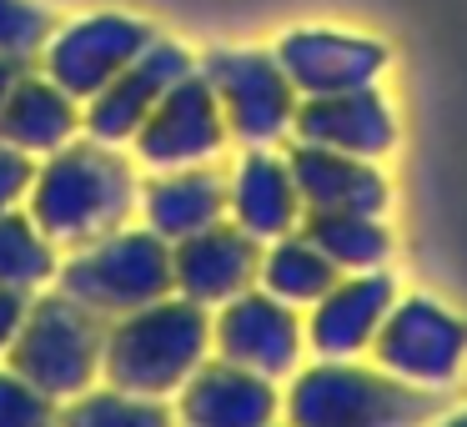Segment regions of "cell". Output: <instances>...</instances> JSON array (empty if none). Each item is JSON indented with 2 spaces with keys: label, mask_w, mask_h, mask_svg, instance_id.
<instances>
[{
  "label": "cell",
  "mask_w": 467,
  "mask_h": 427,
  "mask_svg": "<svg viewBox=\"0 0 467 427\" xmlns=\"http://www.w3.org/2000/svg\"><path fill=\"white\" fill-rule=\"evenodd\" d=\"M452 397L412 387L382 367L327 362L296 387V427H427Z\"/></svg>",
  "instance_id": "6da1fadb"
},
{
  "label": "cell",
  "mask_w": 467,
  "mask_h": 427,
  "mask_svg": "<svg viewBox=\"0 0 467 427\" xmlns=\"http://www.w3.org/2000/svg\"><path fill=\"white\" fill-rule=\"evenodd\" d=\"M372 357L402 382L447 392L467 367V322L432 297H402L377 327Z\"/></svg>",
  "instance_id": "7a4b0ae2"
},
{
  "label": "cell",
  "mask_w": 467,
  "mask_h": 427,
  "mask_svg": "<svg viewBox=\"0 0 467 427\" xmlns=\"http://www.w3.org/2000/svg\"><path fill=\"white\" fill-rule=\"evenodd\" d=\"M196 71L216 91L226 116V136L246 146H272L292 131L296 116V86L286 81L282 61L272 51H212Z\"/></svg>",
  "instance_id": "3957f363"
},
{
  "label": "cell",
  "mask_w": 467,
  "mask_h": 427,
  "mask_svg": "<svg viewBox=\"0 0 467 427\" xmlns=\"http://www.w3.org/2000/svg\"><path fill=\"white\" fill-rule=\"evenodd\" d=\"M151 41H156V31L141 16L96 11V16H76V21L56 26L51 41L41 46V66L66 96H96Z\"/></svg>",
  "instance_id": "277c9868"
},
{
  "label": "cell",
  "mask_w": 467,
  "mask_h": 427,
  "mask_svg": "<svg viewBox=\"0 0 467 427\" xmlns=\"http://www.w3.org/2000/svg\"><path fill=\"white\" fill-rule=\"evenodd\" d=\"M136 141H141V156L156 166H192V161H206L212 151H222L226 116L216 91L206 86V76L202 71L182 76L141 121Z\"/></svg>",
  "instance_id": "5b68a950"
},
{
  "label": "cell",
  "mask_w": 467,
  "mask_h": 427,
  "mask_svg": "<svg viewBox=\"0 0 467 427\" xmlns=\"http://www.w3.org/2000/svg\"><path fill=\"white\" fill-rule=\"evenodd\" d=\"M292 131L302 146H327V151L377 161L397 146V116L377 86H357V91H332V96H302Z\"/></svg>",
  "instance_id": "8992f818"
},
{
  "label": "cell",
  "mask_w": 467,
  "mask_h": 427,
  "mask_svg": "<svg viewBox=\"0 0 467 427\" xmlns=\"http://www.w3.org/2000/svg\"><path fill=\"white\" fill-rule=\"evenodd\" d=\"M272 56L282 61L296 96L357 91V86H377V76L387 71V46L347 31H286Z\"/></svg>",
  "instance_id": "52a82bcc"
},
{
  "label": "cell",
  "mask_w": 467,
  "mask_h": 427,
  "mask_svg": "<svg viewBox=\"0 0 467 427\" xmlns=\"http://www.w3.org/2000/svg\"><path fill=\"white\" fill-rule=\"evenodd\" d=\"M192 71H196V61L186 56V46L156 36V41L146 46V51L136 56L116 81H106L101 91L91 96V116H86V121H91V131L106 136V141H116V136H136L141 121L156 111V101H161V96Z\"/></svg>",
  "instance_id": "ba28073f"
},
{
  "label": "cell",
  "mask_w": 467,
  "mask_h": 427,
  "mask_svg": "<svg viewBox=\"0 0 467 427\" xmlns=\"http://www.w3.org/2000/svg\"><path fill=\"white\" fill-rule=\"evenodd\" d=\"M397 302V282L387 272H347L317 297L312 312V342L322 357L347 362L357 352H372L377 327L387 322Z\"/></svg>",
  "instance_id": "9c48e42d"
},
{
  "label": "cell",
  "mask_w": 467,
  "mask_h": 427,
  "mask_svg": "<svg viewBox=\"0 0 467 427\" xmlns=\"http://www.w3.org/2000/svg\"><path fill=\"white\" fill-rule=\"evenodd\" d=\"M292 182L302 192V212H367L382 216L392 202V186L377 172V161L347 151H327V146H302L286 156Z\"/></svg>",
  "instance_id": "30bf717a"
},
{
  "label": "cell",
  "mask_w": 467,
  "mask_h": 427,
  "mask_svg": "<svg viewBox=\"0 0 467 427\" xmlns=\"http://www.w3.org/2000/svg\"><path fill=\"white\" fill-rule=\"evenodd\" d=\"M232 206H236V222H242L246 236H286L292 222L302 216V192H296V182H292V166H286L282 156L256 146V151L236 166Z\"/></svg>",
  "instance_id": "8fae6325"
},
{
  "label": "cell",
  "mask_w": 467,
  "mask_h": 427,
  "mask_svg": "<svg viewBox=\"0 0 467 427\" xmlns=\"http://www.w3.org/2000/svg\"><path fill=\"white\" fill-rule=\"evenodd\" d=\"M76 96H66L51 76H21L0 111V136L16 146H61L76 126Z\"/></svg>",
  "instance_id": "7c38bea8"
},
{
  "label": "cell",
  "mask_w": 467,
  "mask_h": 427,
  "mask_svg": "<svg viewBox=\"0 0 467 427\" xmlns=\"http://www.w3.org/2000/svg\"><path fill=\"white\" fill-rule=\"evenodd\" d=\"M306 236L322 246V256L337 272H382V262L392 256V232L382 226V216L367 212H312L306 216Z\"/></svg>",
  "instance_id": "4fadbf2b"
},
{
  "label": "cell",
  "mask_w": 467,
  "mask_h": 427,
  "mask_svg": "<svg viewBox=\"0 0 467 427\" xmlns=\"http://www.w3.org/2000/svg\"><path fill=\"white\" fill-rule=\"evenodd\" d=\"M226 337L236 342V352H242L246 362L266 367V372H282L296 357V322H292V312L276 307V302H242L232 317V327H226Z\"/></svg>",
  "instance_id": "5bb4252c"
},
{
  "label": "cell",
  "mask_w": 467,
  "mask_h": 427,
  "mask_svg": "<svg viewBox=\"0 0 467 427\" xmlns=\"http://www.w3.org/2000/svg\"><path fill=\"white\" fill-rule=\"evenodd\" d=\"M337 276L342 272L327 262L312 236H286V242H276L272 256H266V286H272L276 297H286V302H317Z\"/></svg>",
  "instance_id": "9a60e30c"
},
{
  "label": "cell",
  "mask_w": 467,
  "mask_h": 427,
  "mask_svg": "<svg viewBox=\"0 0 467 427\" xmlns=\"http://www.w3.org/2000/svg\"><path fill=\"white\" fill-rule=\"evenodd\" d=\"M252 236L242 232H212L206 226L202 236L192 242V252H186V266H192L196 286L202 292H232V286H242L246 276H252Z\"/></svg>",
  "instance_id": "2e32d148"
},
{
  "label": "cell",
  "mask_w": 467,
  "mask_h": 427,
  "mask_svg": "<svg viewBox=\"0 0 467 427\" xmlns=\"http://www.w3.org/2000/svg\"><path fill=\"white\" fill-rule=\"evenodd\" d=\"M151 202H156V216H161L171 232H206V226L216 222V212H222L226 192H222L216 176L186 172V176H166Z\"/></svg>",
  "instance_id": "e0dca14e"
},
{
  "label": "cell",
  "mask_w": 467,
  "mask_h": 427,
  "mask_svg": "<svg viewBox=\"0 0 467 427\" xmlns=\"http://www.w3.org/2000/svg\"><path fill=\"white\" fill-rule=\"evenodd\" d=\"M51 31H56V16L46 5H36V0H0V56L31 61L51 41Z\"/></svg>",
  "instance_id": "ac0fdd59"
},
{
  "label": "cell",
  "mask_w": 467,
  "mask_h": 427,
  "mask_svg": "<svg viewBox=\"0 0 467 427\" xmlns=\"http://www.w3.org/2000/svg\"><path fill=\"white\" fill-rule=\"evenodd\" d=\"M26 76V61H11V56H0V111H5V101H11L16 81Z\"/></svg>",
  "instance_id": "d6986e66"
},
{
  "label": "cell",
  "mask_w": 467,
  "mask_h": 427,
  "mask_svg": "<svg viewBox=\"0 0 467 427\" xmlns=\"http://www.w3.org/2000/svg\"><path fill=\"white\" fill-rule=\"evenodd\" d=\"M16 176H21V161H16L11 151H0V196H5V192L16 186Z\"/></svg>",
  "instance_id": "ffe728a7"
},
{
  "label": "cell",
  "mask_w": 467,
  "mask_h": 427,
  "mask_svg": "<svg viewBox=\"0 0 467 427\" xmlns=\"http://www.w3.org/2000/svg\"><path fill=\"white\" fill-rule=\"evenodd\" d=\"M427 427H467V407H447V412L432 417Z\"/></svg>",
  "instance_id": "44dd1931"
}]
</instances>
